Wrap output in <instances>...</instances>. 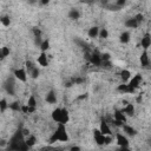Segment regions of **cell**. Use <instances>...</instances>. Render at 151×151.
<instances>
[{
  "mask_svg": "<svg viewBox=\"0 0 151 151\" xmlns=\"http://www.w3.org/2000/svg\"><path fill=\"white\" fill-rule=\"evenodd\" d=\"M101 60H103V61H110V60H111V55H110V53H107V52L101 53Z\"/></svg>",
  "mask_w": 151,
  "mask_h": 151,
  "instance_id": "8d00e7d4",
  "label": "cell"
},
{
  "mask_svg": "<svg viewBox=\"0 0 151 151\" xmlns=\"http://www.w3.org/2000/svg\"><path fill=\"white\" fill-rule=\"evenodd\" d=\"M55 142H68V134H67L65 124H58L57 129L54 130V132L48 139L50 144H53Z\"/></svg>",
  "mask_w": 151,
  "mask_h": 151,
  "instance_id": "7a4b0ae2",
  "label": "cell"
},
{
  "mask_svg": "<svg viewBox=\"0 0 151 151\" xmlns=\"http://www.w3.org/2000/svg\"><path fill=\"white\" fill-rule=\"evenodd\" d=\"M87 97H88V94H87V93H84V94H81V96L77 97V100H83V99H86Z\"/></svg>",
  "mask_w": 151,
  "mask_h": 151,
  "instance_id": "ee69618b",
  "label": "cell"
},
{
  "mask_svg": "<svg viewBox=\"0 0 151 151\" xmlns=\"http://www.w3.org/2000/svg\"><path fill=\"white\" fill-rule=\"evenodd\" d=\"M0 21H1V24L4 25V26H9V24H11V19H9V15H1V18H0Z\"/></svg>",
  "mask_w": 151,
  "mask_h": 151,
  "instance_id": "f1b7e54d",
  "label": "cell"
},
{
  "mask_svg": "<svg viewBox=\"0 0 151 151\" xmlns=\"http://www.w3.org/2000/svg\"><path fill=\"white\" fill-rule=\"evenodd\" d=\"M67 17L71 19V20H78L80 18V12L76 8H71L67 13Z\"/></svg>",
  "mask_w": 151,
  "mask_h": 151,
  "instance_id": "d6986e66",
  "label": "cell"
},
{
  "mask_svg": "<svg viewBox=\"0 0 151 151\" xmlns=\"http://www.w3.org/2000/svg\"><path fill=\"white\" fill-rule=\"evenodd\" d=\"M7 55H9V48L8 47H2L1 48V53H0V59L4 60Z\"/></svg>",
  "mask_w": 151,
  "mask_h": 151,
  "instance_id": "4dcf8cb0",
  "label": "cell"
},
{
  "mask_svg": "<svg viewBox=\"0 0 151 151\" xmlns=\"http://www.w3.org/2000/svg\"><path fill=\"white\" fill-rule=\"evenodd\" d=\"M120 78H122L123 83H125V81L129 83V80L131 79V72L129 70H122L120 71Z\"/></svg>",
  "mask_w": 151,
  "mask_h": 151,
  "instance_id": "7402d4cb",
  "label": "cell"
},
{
  "mask_svg": "<svg viewBox=\"0 0 151 151\" xmlns=\"http://www.w3.org/2000/svg\"><path fill=\"white\" fill-rule=\"evenodd\" d=\"M112 124H113L114 126H117V127H123V125H124V123H122V122H119V120H116V119L112 120Z\"/></svg>",
  "mask_w": 151,
  "mask_h": 151,
  "instance_id": "ab89813d",
  "label": "cell"
},
{
  "mask_svg": "<svg viewBox=\"0 0 151 151\" xmlns=\"http://www.w3.org/2000/svg\"><path fill=\"white\" fill-rule=\"evenodd\" d=\"M34 67H35V66H34V64H33L31 60H26V61H25V68H26V71H27L28 74L33 71Z\"/></svg>",
  "mask_w": 151,
  "mask_h": 151,
  "instance_id": "484cf974",
  "label": "cell"
},
{
  "mask_svg": "<svg viewBox=\"0 0 151 151\" xmlns=\"http://www.w3.org/2000/svg\"><path fill=\"white\" fill-rule=\"evenodd\" d=\"M27 71L25 67H21V68H17L13 71V76L15 77V79H18L19 81H22V83H26L27 81Z\"/></svg>",
  "mask_w": 151,
  "mask_h": 151,
  "instance_id": "52a82bcc",
  "label": "cell"
},
{
  "mask_svg": "<svg viewBox=\"0 0 151 151\" xmlns=\"http://www.w3.org/2000/svg\"><path fill=\"white\" fill-rule=\"evenodd\" d=\"M39 48H40L41 52H46V51L50 48V40H48V39H44Z\"/></svg>",
  "mask_w": 151,
  "mask_h": 151,
  "instance_id": "d4e9b609",
  "label": "cell"
},
{
  "mask_svg": "<svg viewBox=\"0 0 151 151\" xmlns=\"http://www.w3.org/2000/svg\"><path fill=\"white\" fill-rule=\"evenodd\" d=\"M7 107H9V104H7L6 99H5V98H2V99L0 100V112H1V113H4V112L6 111V109H7Z\"/></svg>",
  "mask_w": 151,
  "mask_h": 151,
  "instance_id": "83f0119b",
  "label": "cell"
},
{
  "mask_svg": "<svg viewBox=\"0 0 151 151\" xmlns=\"http://www.w3.org/2000/svg\"><path fill=\"white\" fill-rule=\"evenodd\" d=\"M140 46L143 47L144 51H146L150 46H151V34L150 33H145L140 40Z\"/></svg>",
  "mask_w": 151,
  "mask_h": 151,
  "instance_id": "7c38bea8",
  "label": "cell"
},
{
  "mask_svg": "<svg viewBox=\"0 0 151 151\" xmlns=\"http://www.w3.org/2000/svg\"><path fill=\"white\" fill-rule=\"evenodd\" d=\"M48 2H50L48 0H42V1H41V4H42V5H48Z\"/></svg>",
  "mask_w": 151,
  "mask_h": 151,
  "instance_id": "c3c4849f",
  "label": "cell"
},
{
  "mask_svg": "<svg viewBox=\"0 0 151 151\" xmlns=\"http://www.w3.org/2000/svg\"><path fill=\"white\" fill-rule=\"evenodd\" d=\"M123 132L125 136H130V137H134L137 134V130L134 127H132L131 125H127V124H124L123 125Z\"/></svg>",
  "mask_w": 151,
  "mask_h": 151,
  "instance_id": "4fadbf2b",
  "label": "cell"
},
{
  "mask_svg": "<svg viewBox=\"0 0 151 151\" xmlns=\"http://www.w3.org/2000/svg\"><path fill=\"white\" fill-rule=\"evenodd\" d=\"M140 101H142V94H139L137 97V103H140Z\"/></svg>",
  "mask_w": 151,
  "mask_h": 151,
  "instance_id": "7dc6e473",
  "label": "cell"
},
{
  "mask_svg": "<svg viewBox=\"0 0 151 151\" xmlns=\"http://www.w3.org/2000/svg\"><path fill=\"white\" fill-rule=\"evenodd\" d=\"M124 25H125L127 28H137V27L139 26V24H138V21L136 20L134 17H133V18H129V19H126L125 22H124Z\"/></svg>",
  "mask_w": 151,
  "mask_h": 151,
  "instance_id": "e0dca14e",
  "label": "cell"
},
{
  "mask_svg": "<svg viewBox=\"0 0 151 151\" xmlns=\"http://www.w3.org/2000/svg\"><path fill=\"white\" fill-rule=\"evenodd\" d=\"M35 143H37V138H35V136L29 134L28 137H26V144H27V146H28V147L34 146V145H35Z\"/></svg>",
  "mask_w": 151,
  "mask_h": 151,
  "instance_id": "cb8c5ba5",
  "label": "cell"
},
{
  "mask_svg": "<svg viewBox=\"0 0 151 151\" xmlns=\"http://www.w3.org/2000/svg\"><path fill=\"white\" fill-rule=\"evenodd\" d=\"M142 76H140V73H137V74H134L130 80H129V83H127V86H129V90H130V93H134V91H136V88H138L139 87V85H140V83H142Z\"/></svg>",
  "mask_w": 151,
  "mask_h": 151,
  "instance_id": "5b68a950",
  "label": "cell"
},
{
  "mask_svg": "<svg viewBox=\"0 0 151 151\" xmlns=\"http://www.w3.org/2000/svg\"><path fill=\"white\" fill-rule=\"evenodd\" d=\"M21 112L22 113H28V105H22L21 106Z\"/></svg>",
  "mask_w": 151,
  "mask_h": 151,
  "instance_id": "7bdbcfd3",
  "label": "cell"
},
{
  "mask_svg": "<svg viewBox=\"0 0 151 151\" xmlns=\"http://www.w3.org/2000/svg\"><path fill=\"white\" fill-rule=\"evenodd\" d=\"M99 32H100V28H99V27L92 26L91 28H88L87 34H88L90 38H97V37H99Z\"/></svg>",
  "mask_w": 151,
  "mask_h": 151,
  "instance_id": "ffe728a7",
  "label": "cell"
},
{
  "mask_svg": "<svg viewBox=\"0 0 151 151\" xmlns=\"http://www.w3.org/2000/svg\"><path fill=\"white\" fill-rule=\"evenodd\" d=\"M139 61H140V66L143 68H147L150 66V59H149V54L146 51H143L140 57H139Z\"/></svg>",
  "mask_w": 151,
  "mask_h": 151,
  "instance_id": "8fae6325",
  "label": "cell"
},
{
  "mask_svg": "<svg viewBox=\"0 0 151 151\" xmlns=\"http://www.w3.org/2000/svg\"><path fill=\"white\" fill-rule=\"evenodd\" d=\"M119 41L122 44H127L130 41V32H127V31L122 32L120 35H119Z\"/></svg>",
  "mask_w": 151,
  "mask_h": 151,
  "instance_id": "44dd1931",
  "label": "cell"
},
{
  "mask_svg": "<svg viewBox=\"0 0 151 151\" xmlns=\"http://www.w3.org/2000/svg\"><path fill=\"white\" fill-rule=\"evenodd\" d=\"M106 8L109 11H119L120 9V7H118L116 4H109V5H106Z\"/></svg>",
  "mask_w": 151,
  "mask_h": 151,
  "instance_id": "e575fe53",
  "label": "cell"
},
{
  "mask_svg": "<svg viewBox=\"0 0 151 151\" xmlns=\"http://www.w3.org/2000/svg\"><path fill=\"white\" fill-rule=\"evenodd\" d=\"M14 78L15 77H8L6 79V81L4 83V88L6 90V92L9 96H14L15 94V83H14Z\"/></svg>",
  "mask_w": 151,
  "mask_h": 151,
  "instance_id": "8992f818",
  "label": "cell"
},
{
  "mask_svg": "<svg viewBox=\"0 0 151 151\" xmlns=\"http://www.w3.org/2000/svg\"><path fill=\"white\" fill-rule=\"evenodd\" d=\"M70 151H81V149H80V146H78V145H73V146L70 147Z\"/></svg>",
  "mask_w": 151,
  "mask_h": 151,
  "instance_id": "b9f144b4",
  "label": "cell"
},
{
  "mask_svg": "<svg viewBox=\"0 0 151 151\" xmlns=\"http://www.w3.org/2000/svg\"><path fill=\"white\" fill-rule=\"evenodd\" d=\"M146 143H147V145H149V146L151 147V137H149V138H147V140H146Z\"/></svg>",
  "mask_w": 151,
  "mask_h": 151,
  "instance_id": "bcb514c9",
  "label": "cell"
},
{
  "mask_svg": "<svg viewBox=\"0 0 151 151\" xmlns=\"http://www.w3.org/2000/svg\"><path fill=\"white\" fill-rule=\"evenodd\" d=\"M71 80H72L73 85H79V84H83L85 81V79L81 77H73V78H71Z\"/></svg>",
  "mask_w": 151,
  "mask_h": 151,
  "instance_id": "d6a6232c",
  "label": "cell"
},
{
  "mask_svg": "<svg viewBox=\"0 0 151 151\" xmlns=\"http://www.w3.org/2000/svg\"><path fill=\"white\" fill-rule=\"evenodd\" d=\"M38 64L42 67H46L48 65V59H47V53L46 52H40L38 57Z\"/></svg>",
  "mask_w": 151,
  "mask_h": 151,
  "instance_id": "9a60e30c",
  "label": "cell"
},
{
  "mask_svg": "<svg viewBox=\"0 0 151 151\" xmlns=\"http://www.w3.org/2000/svg\"><path fill=\"white\" fill-rule=\"evenodd\" d=\"M134 18H136V20L138 21V24L140 25L142 22H143V20H144V15L142 14V13H138V14H136L134 15Z\"/></svg>",
  "mask_w": 151,
  "mask_h": 151,
  "instance_id": "74e56055",
  "label": "cell"
},
{
  "mask_svg": "<svg viewBox=\"0 0 151 151\" xmlns=\"http://www.w3.org/2000/svg\"><path fill=\"white\" fill-rule=\"evenodd\" d=\"M45 100L48 103V104H55L57 103V94L53 90H50L47 93H46V97H45Z\"/></svg>",
  "mask_w": 151,
  "mask_h": 151,
  "instance_id": "2e32d148",
  "label": "cell"
},
{
  "mask_svg": "<svg viewBox=\"0 0 151 151\" xmlns=\"http://www.w3.org/2000/svg\"><path fill=\"white\" fill-rule=\"evenodd\" d=\"M52 151H63V150H61V149H53Z\"/></svg>",
  "mask_w": 151,
  "mask_h": 151,
  "instance_id": "681fc988",
  "label": "cell"
},
{
  "mask_svg": "<svg viewBox=\"0 0 151 151\" xmlns=\"http://www.w3.org/2000/svg\"><path fill=\"white\" fill-rule=\"evenodd\" d=\"M93 138H94L96 144L99 145V146L107 145V144H110L111 140H112V139H111V136H104V134L99 131V129L93 130Z\"/></svg>",
  "mask_w": 151,
  "mask_h": 151,
  "instance_id": "277c9868",
  "label": "cell"
},
{
  "mask_svg": "<svg viewBox=\"0 0 151 151\" xmlns=\"http://www.w3.org/2000/svg\"><path fill=\"white\" fill-rule=\"evenodd\" d=\"M116 140H117V144L119 147H129V139L124 133L117 132L116 133Z\"/></svg>",
  "mask_w": 151,
  "mask_h": 151,
  "instance_id": "9c48e42d",
  "label": "cell"
},
{
  "mask_svg": "<svg viewBox=\"0 0 151 151\" xmlns=\"http://www.w3.org/2000/svg\"><path fill=\"white\" fill-rule=\"evenodd\" d=\"M9 109L13 111H21V105L19 104V101H13L9 104Z\"/></svg>",
  "mask_w": 151,
  "mask_h": 151,
  "instance_id": "f546056e",
  "label": "cell"
},
{
  "mask_svg": "<svg viewBox=\"0 0 151 151\" xmlns=\"http://www.w3.org/2000/svg\"><path fill=\"white\" fill-rule=\"evenodd\" d=\"M117 151H131L129 147H119Z\"/></svg>",
  "mask_w": 151,
  "mask_h": 151,
  "instance_id": "f6af8a7d",
  "label": "cell"
},
{
  "mask_svg": "<svg viewBox=\"0 0 151 151\" xmlns=\"http://www.w3.org/2000/svg\"><path fill=\"white\" fill-rule=\"evenodd\" d=\"M117 91L119 92V93H130V90H129V86H127V84L126 83H122L120 85H118L117 86Z\"/></svg>",
  "mask_w": 151,
  "mask_h": 151,
  "instance_id": "603a6c76",
  "label": "cell"
},
{
  "mask_svg": "<svg viewBox=\"0 0 151 151\" xmlns=\"http://www.w3.org/2000/svg\"><path fill=\"white\" fill-rule=\"evenodd\" d=\"M26 105H28L31 107H37V100H35V97L33 94H31L28 97V100H27V104Z\"/></svg>",
  "mask_w": 151,
  "mask_h": 151,
  "instance_id": "4316f807",
  "label": "cell"
},
{
  "mask_svg": "<svg viewBox=\"0 0 151 151\" xmlns=\"http://www.w3.org/2000/svg\"><path fill=\"white\" fill-rule=\"evenodd\" d=\"M99 131L104 134V136H111L112 132H111V129L106 122V119L104 117L100 118V123H99Z\"/></svg>",
  "mask_w": 151,
  "mask_h": 151,
  "instance_id": "ba28073f",
  "label": "cell"
},
{
  "mask_svg": "<svg viewBox=\"0 0 151 151\" xmlns=\"http://www.w3.org/2000/svg\"><path fill=\"white\" fill-rule=\"evenodd\" d=\"M88 61H90L92 65H94V66H101V64H103L101 54L98 53V52H93V53H91V54H90V59H88Z\"/></svg>",
  "mask_w": 151,
  "mask_h": 151,
  "instance_id": "30bf717a",
  "label": "cell"
},
{
  "mask_svg": "<svg viewBox=\"0 0 151 151\" xmlns=\"http://www.w3.org/2000/svg\"><path fill=\"white\" fill-rule=\"evenodd\" d=\"M39 74H40V70H39L37 66H35V67L33 68V71L29 73V76H31V78H32V79H38Z\"/></svg>",
  "mask_w": 151,
  "mask_h": 151,
  "instance_id": "1f68e13d",
  "label": "cell"
},
{
  "mask_svg": "<svg viewBox=\"0 0 151 151\" xmlns=\"http://www.w3.org/2000/svg\"><path fill=\"white\" fill-rule=\"evenodd\" d=\"M109 37V31L106 28H100V32H99V38L101 39H106Z\"/></svg>",
  "mask_w": 151,
  "mask_h": 151,
  "instance_id": "836d02e7",
  "label": "cell"
},
{
  "mask_svg": "<svg viewBox=\"0 0 151 151\" xmlns=\"http://www.w3.org/2000/svg\"><path fill=\"white\" fill-rule=\"evenodd\" d=\"M114 4H116L118 7H120V8H122V7H123V6L126 4V1H125V0H117Z\"/></svg>",
  "mask_w": 151,
  "mask_h": 151,
  "instance_id": "60d3db41",
  "label": "cell"
},
{
  "mask_svg": "<svg viewBox=\"0 0 151 151\" xmlns=\"http://www.w3.org/2000/svg\"><path fill=\"white\" fill-rule=\"evenodd\" d=\"M52 119L58 124H67L70 120V113L65 107H57L52 111Z\"/></svg>",
  "mask_w": 151,
  "mask_h": 151,
  "instance_id": "3957f363",
  "label": "cell"
},
{
  "mask_svg": "<svg viewBox=\"0 0 151 151\" xmlns=\"http://www.w3.org/2000/svg\"><path fill=\"white\" fill-rule=\"evenodd\" d=\"M113 116H114V119H116V120H119V122L126 124V120H127V119H126V116L123 113L122 110H116L114 113H113Z\"/></svg>",
  "mask_w": 151,
  "mask_h": 151,
  "instance_id": "ac0fdd59",
  "label": "cell"
},
{
  "mask_svg": "<svg viewBox=\"0 0 151 151\" xmlns=\"http://www.w3.org/2000/svg\"><path fill=\"white\" fill-rule=\"evenodd\" d=\"M122 111H123V113L126 116V117H132V116H134V106H133V104H126L123 109H122Z\"/></svg>",
  "mask_w": 151,
  "mask_h": 151,
  "instance_id": "5bb4252c",
  "label": "cell"
},
{
  "mask_svg": "<svg viewBox=\"0 0 151 151\" xmlns=\"http://www.w3.org/2000/svg\"><path fill=\"white\" fill-rule=\"evenodd\" d=\"M33 34H34V38H39V37H41V31L38 27H34L33 28Z\"/></svg>",
  "mask_w": 151,
  "mask_h": 151,
  "instance_id": "f35d334b",
  "label": "cell"
},
{
  "mask_svg": "<svg viewBox=\"0 0 151 151\" xmlns=\"http://www.w3.org/2000/svg\"><path fill=\"white\" fill-rule=\"evenodd\" d=\"M100 67H103V68H105V70H110V68L112 67V63H111V60H110V61H103V64H101Z\"/></svg>",
  "mask_w": 151,
  "mask_h": 151,
  "instance_id": "d590c367",
  "label": "cell"
},
{
  "mask_svg": "<svg viewBox=\"0 0 151 151\" xmlns=\"http://www.w3.org/2000/svg\"><path fill=\"white\" fill-rule=\"evenodd\" d=\"M28 150L29 147L26 144V137L24 136L22 127H19L8 140L6 151H28Z\"/></svg>",
  "mask_w": 151,
  "mask_h": 151,
  "instance_id": "6da1fadb",
  "label": "cell"
}]
</instances>
